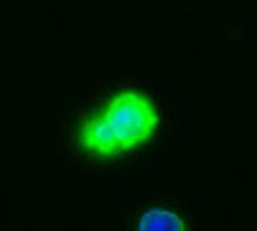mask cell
I'll list each match as a JSON object with an SVG mask.
<instances>
[{
  "mask_svg": "<svg viewBox=\"0 0 257 231\" xmlns=\"http://www.w3.org/2000/svg\"><path fill=\"white\" fill-rule=\"evenodd\" d=\"M160 124L155 102L141 91H119L79 124L74 143L91 160H114L153 139Z\"/></svg>",
  "mask_w": 257,
  "mask_h": 231,
  "instance_id": "cell-1",
  "label": "cell"
},
{
  "mask_svg": "<svg viewBox=\"0 0 257 231\" xmlns=\"http://www.w3.org/2000/svg\"><path fill=\"white\" fill-rule=\"evenodd\" d=\"M136 231H186L184 219L172 210L157 207L150 212H143L136 224Z\"/></svg>",
  "mask_w": 257,
  "mask_h": 231,
  "instance_id": "cell-2",
  "label": "cell"
}]
</instances>
